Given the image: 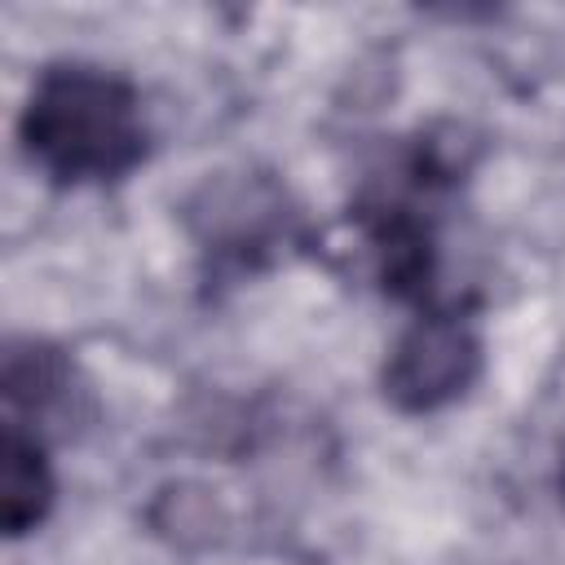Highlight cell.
I'll use <instances>...</instances> for the list:
<instances>
[{"label":"cell","mask_w":565,"mask_h":565,"mask_svg":"<svg viewBox=\"0 0 565 565\" xmlns=\"http://www.w3.org/2000/svg\"><path fill=\"white\" fill-rule=\"evenodd\" d=\"M22 146L57 185L119 181L146 159V119L137 88L102 66H49L22 110Z\"/></svg>","instance_id":"1"},{"label":"cell","mask_w":565,"mask_h":565,"mask_svg":"<svg viewBox=\"0 0 565 565\" xmlns=\"http://www.w3.org/2000/svg\"><path fill=\"white\" fill-rule=\"evenodd\" d=\"M481 371V340L455 313L419 318L384 362V397L397 411L424 415L455 402Z\"/></svg>","instance_id":"2"},{"label":"cell","mask_w":565,"mask_h":565,"mask_svg":"<svg viewBox=\"0 0 565 565\" xmlns=\"http://www.w3.org/2000/svg\"><path fill=\"white\" fill-rule=\"evenodd\" d=\"M53 468L44 459V446L35 433H26L22 424H4V441H0V525L9 539L31 534L49 508H53Z\"/></svg>","instance_id":"3"},{"label":"cell","mask_w":565,"mask_h":565,"mask_svg":"<svg viewBox=\"0 0 565 565\" xmlns=\"http://www.w3.org/2000/svg\"><path fill=\"white\" fill-rule=\"evenodd\" d=\"M4 397L13 411H26L31 419L71 406V366L57 349L44 344H9L4 353Z\"/></svg>","instance_id":"4"}]
</instances>
